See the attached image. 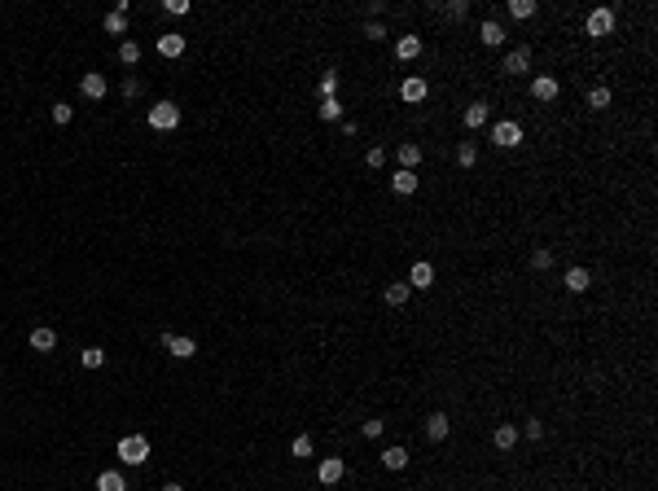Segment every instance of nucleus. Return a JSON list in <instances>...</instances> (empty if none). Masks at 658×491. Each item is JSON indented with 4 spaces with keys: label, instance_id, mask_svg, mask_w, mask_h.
I'll return each instance as SVG.
<instances>
[{
    "label": "nucleus",
    "instance_id": "obj_8",
    "mask_svg": "<svg viewBox=\"0 0 658 491\" xmlns=\"http://www.w3.org/2000/svg\"><path fill=\"white\" fill-rule=\"evenodd\" d=\"M448 435H452V417L448 412H430L426 417V439L430 443H444Z\"/></svg>",
    "mask_w": 658,
    "mask_h": 491
},
{
    "label": "nucleus",
    "instance_id": "obj_33",
    "mask_svg": "<svg viewBox=\"0 0 658 491\" xmlns=\"http://www.w3.org/2000/svg\"><path fill=\"white\" fill-rule=\"evenodd\" d=\"M105 31H110V35H127V14H114V9H110V14H105Z\"/></svg>",
    "mask_w": 658,
    "mask_h": 491
},
{
    "label": "nucleus",
    "instance_id": "obj_26",
    "mask_svg": "<svg viewBox=\"0 0 658 491\" xmlns=\"http://www.w3.org/2000/svg\"><path fill=\"white\" fill-rule=\"evenodd\" d=\"M53 346H57L53 329H31V351H53Z\"/></svg>",
    "mask_w": 658,
    "mask_h": 491
},
{
    "label": "nucleus",
    "instance_id": "obj_14",
    "mask_svg": "<svg viewBox=\"0 0 658 491\" xmlns=\"http://www.w3.org/2000/svg\"><path fill=\"white\" fill-rule=\"evenodd\" d=\"M461 118H465V127H470V132H478V127H487V118H492V105H487V101H470Z\"/></svg>",
    "mask_w": 658,
    "mask_h": 491
},
{
    "label": "nucleus",
    "instance_id": "obj_6",
    "mask_svg": "<svg viewBox=\"0 0 658 491\" xmlns=\"http://www.w3.org/2000/svg\"><path fill=\"white\" fill-rule=\"evenodd\" d=\"M505 75H526V70H531V49H526V44H518V49H509L505 53Z\"/></svg>",
    "mask_w": 658,
    "mask_h": 491
},
{
    "label": "nucleus",
    "instance_id": "obj_38",
    "mask_svg": "<svg viewBox=\"0 0 658 491\" xmlns=\"http://www.w3.org/2000/svg\"><path fill=\"white\" fill-rule=\"evenodd\" d=\"M333 92H338V75L325 70V75H320V97H333Z\"/></svg>",
    "mask_w": 658,
    "mask_h": 491
},
{
    "label": "nucleus",
    "instance_id": "obj_42",
    "mask_svg": "<svg viewBox=\"0 0 658 491\" xmlns=\"http://www.w3.org/2000/svg\"><path fill=\"white\" fill-rule=\"evenodd\" d=\"M364 40H387V27L382 22H364Z\"/></svg>",
    "mask_w": 658,
    "mask_h": 491
},
{
    "label": "nucleus",
    "instance_id": "obj_25",
    "mask_svg": "<svg viewBox=\"0 0 658 491\" xmlns=\"http://www.w3.org/2000/svg\"><path fill=\"white\" fill-rule=\"evenodd\" d=\"M474 163H478V145H474V140H457V167L470 171Z\"/></svg>",
    "mask_w": 658,
    "mask_h": 491
},
{
    "label": "nucleus",
    "instance_id": "obj_15",
    "mask_svg": "<svg viewBox=\"0 0 658 491\" xmlns=\"http://www.w3.org/2000/svg\"><path fill=\"white\" fill-rule=\"evenodd\" d=\"M79 92H83L88 101H101V97H105V75H101V70H88V75L79 79Z\"/></svg>",
    "mask_w": 658,
    "mask_h": 491
},
{
    "label": "nucleus",
    "instance_id": "obj_28",
    "mask_svg": "<svg viewBox=\"0 0 658 491\" xmlns=\"http://www.w3.org/2000/svg\"><path fill=\"white\" fill-rule=\"evenodd\" d=\"M312 452H316V443H312V435H298V439L290 443V457H294V461H307V457H312Z\"/></svg>",
    "mask_w": 658,
    "mask_h": 491
},
{
    "label": "nucleus",
    "instance_id": "obj_21",
    "mask_svg": "<svg viewBox=\"0 0 658 491\" xmlns=\"http://www.w3.org/2000/svg\"><path fill=\"white\" fill-rule=\"evenodd\" d=\"M409 294H413V290H409V281H391L387 290H382V298H387V307H404V303H409Z\"/></svg>",
    "mask_w": 658,
    "mask_h": 491
},
{
    "label": "nucleus",
    "instance_id": "obj_11",
    "mask_svg": "<svg viewBox=\"0 0 658 491\" xmlns=\"http://www.w3.org/2000/svg\"><path fill=\"white\" fill-rule=\"evenodd\" d=\"M391 189H395L400 198H413L417 189H422V176H417V171H404V167H400V171L391 176Z\"/></svg>",
    "mask_w": 658,
    "mask_h": 491
},
{
    "label": "nucleus",
    "instance_id": "obj_35",
    "mask_svg": "<svg viewBox=\"0 0 658 491\" xmlns=\"http://www.w3.org/2000/svg\"><path fill=\"white\" fill-rule=\"evenodd\" d=\"M70 118H75V110H70V101H53V123H57V127H66Z\"/></svg>",
    "mask_w": 658,
    "mask_h": 491
},
{
    "label": "nucleus",
    "instance_id": "obj_2",
    "mask_svg": "<svg viewBox=\"0 0 658 491\" xmlns=\"http://www.w3.org/2000/svg\"><path fill=\"white\" fill-rule=\"evenodd\" d=\"M150 127L154 132H176L181 127V105L176 101H154L150 105Z\"/></svg>",
    "mask_w": 658,
    "mask_h": 491
},
{
    "label": "nucleus",
    "instance_id": "obj_22",
    "mask_svg": "<svg viewBox=\"0 0 658 491\" xmlns=\"http://www.w3.org/2000/svg\"><path fill=\"white\" fill-rule=\"evenodd\" d=\"M97 491H127V478L119 470H101L97 474Z\"/></svg>",
    "mask_w": 658,
    "mask_h": 491
},
{
    "label": "nucleus",
    "instance_id": "obj_29",
    "mask_svg": "<svg viewBox=\"0 0 658 491\" xmlns=\"http://www.w3.org/2000/svg\"><path fill=\"white\" fill-rule=\"evenodd\" d=\"M548 268H553V250H548V246H535V250H531V272H548Z\"/></svg>",
    "mask_w": 658,
    "mask_h": 491
},
{
    "label": "nucleus",
    "instance_id": "obj_39",
    "mask_svg": "<svg viewBox=\"0 0 658 491\" xmlns=\"http://www.w3.org/2000/svg\"><path fill=\"white\" fill-rule=\"evenodd\" d=\"M141 88H145V83H141L136 75H127V79H123V97H127V101H136V97H141Z\"/></svg>",
    "mask_w": 658,
    "mask_h": 491
},
{
    "label": "nucleus",
    "instance_id": "obj_30",
    "mask_svg": "<svg viewBox=\"0 0 658 491\" xmlns=\"http://www.w3.org/2000/svg\"><path fill=\"white\" fill-rule=\"evenodd\" d=\"M119 62H123V66H136V62H141V44H136V40H123V44H119Z\"/></svg>",
    "mask_w": 658,
    "mask_h": 491
},
{
    "label": "nucleus",
    "instance_id": "obj_3",
    "mask_svg": "<svg viewBox=\"0 0 658 491\" xmlns=\"http://www.w3.org/2000/svg\"><path fill=\"white\" fill-rule=\"evenodd\" d=\"M492 140L500 149H513V145H522V140H526V132H522L518 118H500V123H492Z\"/></svg>",
    "mask_w": 658,
    "mask_h": 491
},
{
    "label": "nucleus",
    "instance_id": "obj_45",
    "mask_svg": "<svg viewBox=\"0 0 658 491\" xmlns=\"http://www.w3.org/2000/svg\"><path fill=\"white\" fill-rule=\"evenodd\" d=\"M158 491H185V487H181V483H163Z\"/></svg>",
    "mask_w": 658,
    "mask_h": 491
},
{
    "label": "nucleus",
    "instance_id": "obj_20",
    "mask_svg": "<svg viewBox=\"0 0 658 491\" xmlns=\"http://www.w3.org/2000/svg\"><path fill=\"white\" fill-rule=\"evenodd\" d=\"M185 44H189V40H185V35H176V31L158 35V53H163V57H181V53H185Z\"/></svg>",
    "mask_w": 658,
    "mask_h": 491
},
{
    "label": "nucleus",
    "instance_id": "obj_34",
    "mask_svg": "<svg viewBox=\"0 0 658 491\" xmlns=\"http://www.w3.org/2000/svg\"><path fill=\"white\" fill-rule=\"evenodd\" d=\"M79 360H83V368H101L105 364V351H101V346H83Z\"/></svg>",
    "mask_w": 658,
    "mask_h": 491
},
{
    "label": "nucleus",
    "instance_id": "obj_32",
    "mask_svg": "<svg viewBox=\"0 0 658 491\" xmlns=\"http://www.w3.org/2000/svg\"><path fill=\"white\" fill-rule=\"evenodd\" d=\"M588 105H593V110H606V105H610V88H606V83L588 88Z\"/></svg>",
    "mask_w": 658,
    "mask_h": 491
},
{
    "label": "nucleus",
    "instance_id": "obj_36",
    "mask_svg": "<svg viewBox=\"0 0 658 491\" xmlns=\"http://www.w3.org/2000/svg\"><path fill=\"white\" fill-rule=\"evenodd\" d=\"M382 430H387V421H382V417H369V421L360 426V435L364 439H382Z\"/></svg>",
    "mask_w": 658,
    "mask_h": 491
},
{
    "label": "nucleus",
    "instance_id": "obj_9",
    "mask_svg": "<svg viewBox=\"0 0 658 491\" xmlns=\"http://www.w3.org/2000/svg\"><path fill=\"white\" fill-rule=\"evenodd\" d=\"M557 92H562V88H557V79H553V75H535V79H531V97L540 101V105L557 101Z\"/></svg>",
    "mask_w": 658,
    "mask_h": 491
},
{
    "label": "nucleus",
    "instance_id": "obj_44",
    "mask_svg": "<svg viewBox=\"0 0 658 491\" xmlns=\"http://www.w3.org/2000/svg\"><path fill=\"white\" fill-rule=\"evenodd\" d=\"M342 136L356 140V136H360V123H356V118H347V123H342Z\"/></svg>",
    "mask_w": 658,
    "mask_h": 491
},
{
    "label": "nucleus",
    "instance_id": "obj_10",
    "mask_svg": "<svg viewBox=\"0 0 658 491\" xmlns=\"http://www.w3.org/2000/svg\"><path fill=\"white\" fill-rule=\"evenodd\" d=\"M163 346L176 355V360H194L198 355V342L194 338H176V333H163Z\"/></svg>",
    "mask_w": 658,
    "mask_h": 491
},
{
    "label": "nucleus",
    "instance_id": "obj_31",
    "mask_svg": "<svg viewBox=\"0 0 658 491\" xmlns=\"http://www.w3.org/2000/svg\"><path fill=\"white\" fill-rule=\"evenodd\" d=\"M439 14H444V18H457V22H461L465 14H470V0H448V5H439Z\"/></svg>",
    "mask_w": 658,
    "mask_h": 491
},
{
    "label": "nucleus",
    "instance_id": "obj_40",
    "mask_svg": "<svg viewBox=\"0 0 658 491\" xmlns=\"http://www.w3.org/2000/svg\"><path fill=\"white\" fill-rule=\"evenodd\" d=\"M364 163L373 167V171H378V167H387V149H382V145H373V149L364 154Z\"/></svg>",
    "mask_w": 658,
    "mask_h": 491
},
{
    "label": "nucleus",
    "instance_id": "obj_37",
    "mask_svg": "<svg viewBox=\"0 0 658 491\" xmlns=\"http://www.w3.org/2000/svg\"><path fill=\"white\" fill-rule=\"evenodd\" d=\"M163 14H172V18H185V14H189V0H163Z\"/></svg>",
    "mask_w": 658,
    "mask_h": 491
},
{
    "label": "nucleus",
    "instance_id": "obj_5",
    "mask_svg": "<svg viewBox=\"0 0 658 491\" xmlns=\"http://www.w3.org/2000/svg\"><path fill=\"white\" fill-rule=\"evenodd\" d=\"M400 97H404V101H409V105H422V101L430 97V83H426L422 75H409V79H404V83H400Z\"/></svg>",
    "mask_w": 658,
    "mask_h": 491
},
{
    "label": "nucleus",
    "instance_id": "obj_19",
    "mask_svg": "<svg viewBox=\"0 0 658 491\" xmlns=\"http://www.w3.org/2000/svg\"><path fill=\"white\" fill-rule=\"evenodd\" d=\"M395 57H400V62L422 57V35H400V40H395Z\"/></svg>",
    "mask_w": 658,
    "mask_h": 491
},
{
    "label": "nucleus",
    "instance_id": "obj_27",
    "mask_svg": "<svg viewBox=\"0 0 658 491\" xmlns=\"http://www.w3.org/2000/svg\"><path fill=\"white\" fill-rule=\"evenodd\" d=\"M316 114L325 118V123H333V118H342V101H338V97H320V105H316Z\"/></svg>",
    "mask_w": 658,
    "mask_h": 491
},
{
    "label": "nucleus",
    "instance_id": "obj_12",
    "mask_svg": "<svg viewBox=\"0 0 658 491\" xmlns=\"http://www.w3.org/2000/svg\"><path fill=\"white\" fill-rule=\"evenodd\" d=\"M562 285H566L570 294H584V290H588V285H593V272H588V268H579V263H575V268H566V272H562Z\"/></svg>",
    "mask_w": 658,
    "mask_h": 491
},
{
    "label": "nucleus",
    "instance_id": "obj_18",
    "mask_svg": "<svg viewBox=\"0 0 658 491\" xmlns=\"http://www.w3.org/2000/svg\"><path fill=\"white\" fill-rule=\"evenodd\" d=\"M395 158H400L404 171H417V167H422V145H417V140H404V145L395 149Z\"/></svg>",
    "mask_w": 658,
    "mask_h": 491
},
{
    "label": "nucleus",
    "instance_id": "obj_16",
    "mask_svg": "<svg viewBox=\"0 0 658 491\" xmlns=\"http://www.w3.org/2000/svg\"><path fill=\"white\" fill-rule=\"evenodd\" d=\"M478 40L487 44V49H500L505 44V27H500L496 18H487V22H478Z\"/></svg>",
    "mask_w": 658,
    "mask_h": 491
},
{
    "label": "nucleus",
    "instance_id": "obj_1",
    "mask_svg": "<svg viewBox=\"0 0 658 491\" xmlns=\"http://www.w3.org/2000/svg\"><path fill=\"white\" fill-rule=\"evenodd\" d=\"M114 452H119V461H123V465H145L150 461V439L145 435H123Z\"/></svg>",
    "mask_w": 658,
    "mask_h": 491
},
{
    "label": "nucleus",
    "instance_id": "obj_17",
    "mask_svg": "<svg viewBox=\"0 0 658 491\" xmlns=\"http://www.w3.org/2000/svg\"><path fill=\"white\" fill-rule=\"evenodd\" d=\"M492 443H496L500 452H513V448H518V426H513V421H500V426L492 430Z\"/></svg>",
    "mask_w": 658,
    "mask_h": 491
},
{
    "label": "nucleus",
    "instance_id": "obj_23",
    "mask_svg": "<svg viewBox=\"0 0 658 491\" xmlns=\"http://www.w3.org/2000/svg\"><path fill=\"white\" fill-rule=\"evenodd\" d=\"M382 465H387V470H404V465H409V448H400V443L387 448L382 452Z\"/></svg>",
    "mask_w": 658,
    "mask_h": 491
},
{
    "label": "nucleus",
    "instance_id": "obj_13",
    "mask_svg": "<svg viewBox=\"0 0 658 491\" xmlns=\"http://www.w3.org/2000/svg\"><path fill=\"white\" fill-rule=\"evenodd\" d=\"M430 285H435V268L426 259H417L409 268V290H430Z\"/></svg>",
    "mask_w": 658,
    "mask_h": 491
},
{
    "label": "nucleus",
    "instance_id": "obj_41",
    "mask_svg": "<svg viewBox=\"0 0 658 491\" xmlns=\"http://www.w3.org/2000/svg\"><path fill=\"white\" fill-rule=\"evenodd\" d=\"M526 439H531V443H540V439H544V421H535V417H526Z\"/></svg>",
    "mask_w": 658,
    "mask_h": 491
},
{
    "label": "nucleus",
    "instance_id": "obj_7",
    "mask_svg": "<svg viewBox=\"0 0 658 491\" xmlns=\"http://www.w3.org/2000/svg\"><path fill=\"white\" fill-rule=\"evenodd\" d=\"M342 474H347V461H342V457H325V461L316 465V478H320V483H325V487L342 483Z\"/></svg>",
    "mask_w": 658,
    "mask_h": 491
},
{
    "label": "nucleus",
    "instance_id": "obj_24",
    "mask_svg": "<svg viewBox=\"0 0 658 491\" xmlns=\"http://www.w3.org/2000/svg\"><path fill=\"white\" fill-rule=\"evenodd\" d=\"M535 14H540V5H535V0H509V18L526 22V18H535Z\"/></svg>",
    "mask_w": 658,
    "mask_h": 491
},
{
    "label": "nucleus",
    "instance_id": "obj_43",
    "mask_svg": "<svg viewBox=\"0 0 658 491\" xmlns=\"http://www.w3.org/2000/svg\"><path fill=\"white\" fill-rule=\"evenodd\" d=\"M364 14H369V22H378L382 14H387V0H369V9H364Z\"/></svg>",
    "mask_w": 658,
    "mask_h": 491
},
{
    "label": "nucleus",
    "instance_id": "obj_4",
    "mask_svg": "<svg viewBox=\"0 0 658 491\" xmlns=\"http://www.w3.org/2000/svg\"><path fill=\"white\" fill-rule=\"evenodd\" d=\"M584 31H588L593 40H606V35L615 31V9H593V14L584 18Z\"/></svg>",
    "mask_w": 658,
    "mask_h": 491
}]
</instances>
